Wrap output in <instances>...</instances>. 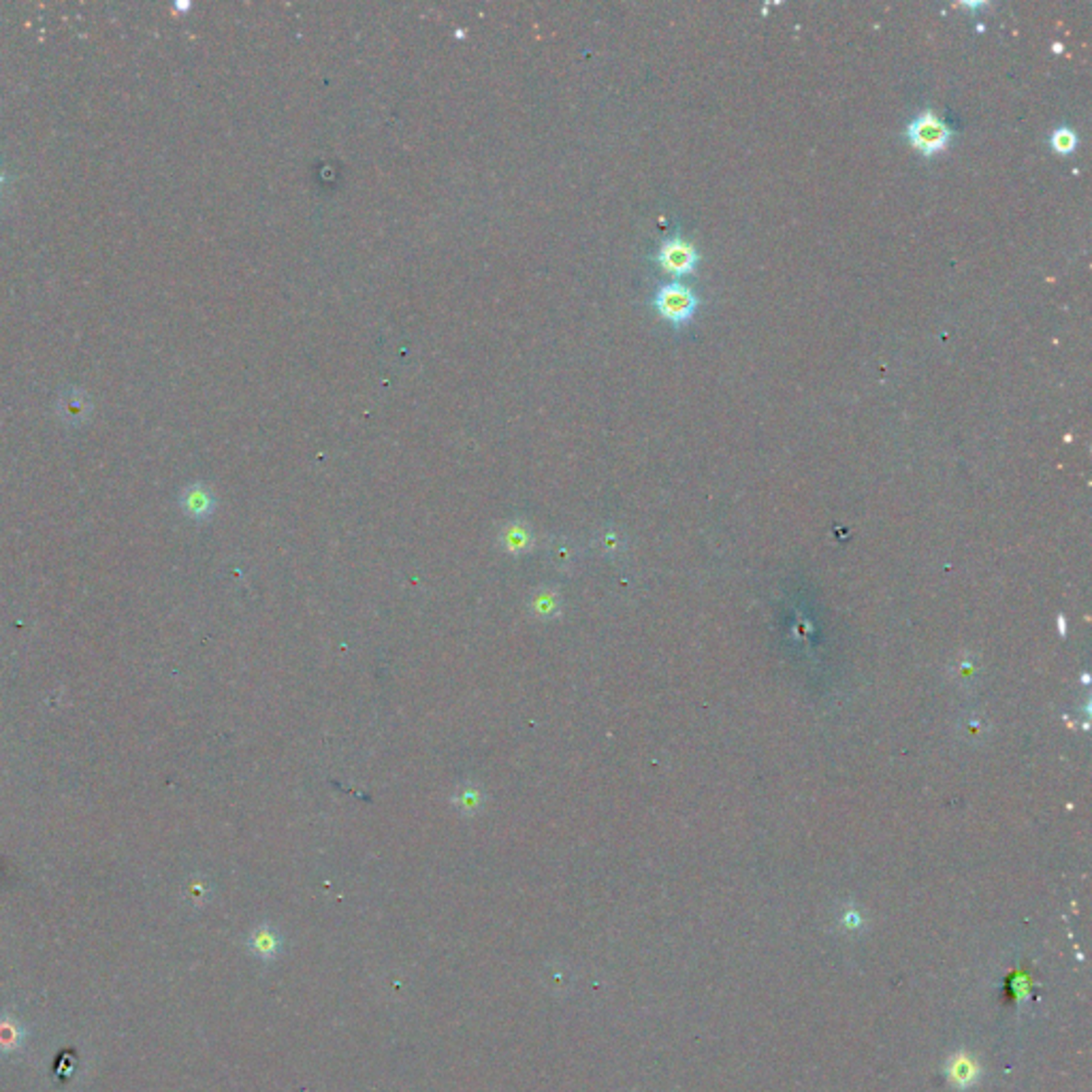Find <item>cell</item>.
Listing matches in <instances>:
<instances>
[{"label": "cell", "mask_w": 1092, "mask_h": 1092, "mask_svg": "<svg viewBox=\"0 0 1092 1092\" xmlns=\"http://www.w3.org/2000/svg\"><path fill=\"white\" fill-rule=\"evenodd\" d=\"M1052 147L1058 154H1071L1077 147V135L1071 128H1058L1052 133Z\"/></svg>", "instance_id": "7"}, {"label": "cell", "mask_w": 1092, "mask_h": 1092, "mask_svg": "<svg viewBox=\"0 0 1092 1092\" xmlns=\"http://www.w3.org/2000/svg\"><path fill=\"white\" fill-rule=\"evenodd\" d=\"M657 261L673 276H687L696 267L698 254L691 243L683 240H670L660 248Z\"/></svg>", "instance_id": "3"}, {"label": "cell", "mask_w": 1092, "mask_h": 1092, "mask_svg": "<svg viewBox=\"0 0 1092 1092\" xmlns=\"http://www.w3.org/2000/svg\"><path fill=\"white\" fill-rule=\"evenodd\" d=\"M186 508L194 517H203V514L212 511V498H209V493L205 489H201V487H193V489L186 493Z\"/></svg>", "instance_id": "6"}, {"label": "cell", "mask_w": 1092, "mask_h": 1092, "mask_svg": "<svg viewBox=\"0 0 1092 1092\" xmlns=\"http://www.w3.org/2000/svg\"><path fill=\"white\" fill-rule=\"evenodd\" d=\"M60 410H63V415H66V418L77 420V418H84L88 415L90 405H88L86 395L71 391V393H65L63 399H60Z\"/></svg>", "instance_id": "4"}, {"label": "cell", "mask_w": 1092, "mask_h": 1092, "mask_svg": "<svg viewBox=\"0 0 1092 1092\" xmlns=\"http://www.w3.org/2000/svg\"><path fill=\"white\" fill-rule=\"evenodd\" d=\"M907 137H909V141H911V146L915 147V150L922 152L924 156H933V154L941 152L943 147L947 146L952 133H949L945 122L937 118L934 113H922L911 122V124H909Z\"/></svg>", "instance_id": "1"}, {"label": "cell", "mask_w": 1092, "mask_h": 1092, "mask_svg": "<svg viewBox=\"0 0 1092 1092\" xmlns=\"http://www.w3.org/2000/svg\"><path fill=\"white\" fill-rule=\"evenodd\" d=\"M480 803V792H476L474 788H465L464 792L459 793V806L464 809L465 813L474 811Z\"/></svg>", "instance_id": "9"}, {"label": "cell", "mask_w": 1092, "mask_h": 1092, "mask_svg": "<svg viewBox=\"0 0 1092 1092\" xmlns=\"http://www.w3.org/2000/svg\"><path fill=\"white\" fill-rule=\"evenodd\" d=\"M558 606H559V604H558V595H553L551 592L540 593L538 598H535V604H534L535 613H538V615H545V616H546V615H553L555 610H558Z\"/></svg>", "instance_id": "8"}, {"label": "cell", "mask_w": 1092, "mask_h": 1092, "mask_svg": "<svg viewBox=\"0 0 1092 1092\" xmlns=\"http://www.w3.org/2000/svg\"><path fill=\"white\" fill-rule=\"evenodd\" d=\"M504 542H506V548L508 551H525L529 542H532V532H529L525 523H514V525H508L506 532H504Z\"/></svg>", "instance_id": "5"}, {"label": "cell", "mask_w": 1092, "mask_h": 1092, "mask_svg": "<svg viewBox=\"0 0 1092 1092\" xmlns=\"http://www.w3.org/2000/svg\"><path fill=\"white\" fill-rule=\"evenodd\" d=\"M653 303L657 311H660L666 321L683 324L685 321H689L691 314L696 311L698 299L696 295L691 293V288L683 287V284H666V287L657 290Z\"/></svg>", "instance_id": "2"}]
</instances>
